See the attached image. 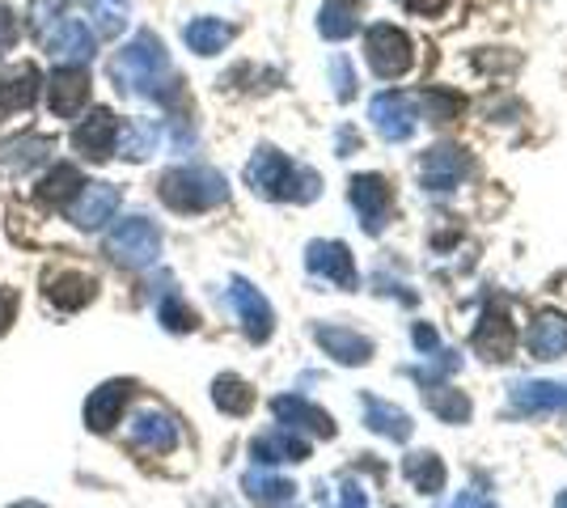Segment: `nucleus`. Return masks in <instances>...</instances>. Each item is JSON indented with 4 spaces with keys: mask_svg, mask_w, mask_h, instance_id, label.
I'll list each match as a JSON object with an SVG mask.
<instances>
[{
    "mask_svg": "<svg viewBox=\"0 0 567 508\" xmlns=\"http://www.w3.org/2000/svg\"><path fill=\"white\" fill-rule=\"evenodd\" d=\"M111 80L123 94H145V98H170V60L157 35L140 30L111 60Z\"/></svg>",
    "mask_w": 567,
    "mask_h": 508,
    "instance_id": "nucleus-1",
    "label": "nucleus"
},
{
    "mask_svg": "<svg viewBox=\"0 0 567 508\" xmlns=\"http://www.w3.org/2000/svg\"><path fill=\"white\" fill-rule=\"evenodd\" d=\"M246 183L267 199H297V203L313 199L318 187H322L318 174L293 165L288 157L275 153V149H259V153H255V161L246 165Z\"/></svg>",
    "mask_w": 567,
    "mask_h": 508,
    "instance_id": "nucleus-2",
    "label": "nucleus"
},
{
    "mask_svg": "<svg viewBox=\"0 0 567 508\" xmlns=\"http://www.w3.org/2000/svg\"><path fill=\"white\" fill-rule=\"evenodd\" d=\"M225 178L217 170H204V165H183V170H170L161 174V203L195 216V212H208L217 203H225Z\"/></svg>",
    "mask_w": 567,
    "mask_h": 508,
    "instance_id": "nucleus-3",
    "label": "nucleus"
},
{
    "mask_svg": "<svg viewBox=\"0 0 567 508\" xmlns=\"http://www.w3.org/2000/svg\"><path fill=\"white\" fill-rule=\"evenodd\" d=\"M107 255L123 268H149L161 255V230L149 216H123L107 234Z\"/></svg>",
    "mask_w": 567,
    "mask_h": 508,
    "instance_id": "nucleus-4",
    "label": "nucleus"
},
{
    "mask_svg": "<svg viewBox=\"0 0 567 508\" xmlns=\"http://www.w3.org/2000/svg\"><path fill=\"white\" fill-rule=\"evenodd\" d=\"M365 51H369L373 73L385 80L403 77V73L416 64V47H411V39H407L398 26H373V30H369V42H365Z\"/></svg>",
    "mask_w": 567,
    "mask_h": 508,
    "instance_id": "nucleus-5",
    "label": "nucleus"
},
{
    "mask_svg": "<svg viewBox=\"0 0 567 508\" xmlns=\"http://www.w3.org/2000/svg\"><path fill=\"white\" fill-rule=\"evenodd\" d=\"M38 42L51 51V55H60V60H73V64H85V60H94V51H98V39H94V30L81 22V17H56Z\"/></svg>",
    "mask_w": 567,
    "mask_h": 508,
    "instance_id": "nucleus-6",
    "label": "nucleus"
},
{
    "mask_svg": "<svg viewBox=\"0 0 567 508\" xmlns=\"http://www.w3.org/2000/svg\"><path fill=\"white\" fill-rule=\"evenodd\" d=\"M47 102H51V115L73 119L85 102H89V73L81 64H60L51 77H47Z\"/></svg>",
    "mask_w": 567,
    "mask_h": 508,
    "instance_id": "nucleus-7",
    "label": "nucleus"
},
{
    "mask_svg": "<svg viewBox=\"0 0 567 508\" xmlns=\"http://www.w3.org/2000/svg\"><path fill=\"white\" fill-rule=\"evenodd\" d=\"M119 199L123 196H119V187H111V183H85L73 196V203H69V221H73L76 230H102L114 216Z\"/></svg>",
    "mask_w": 567,
    "mask_h": 508,
    "instance_id": "nucleus-8",
    "label": "nucleus"
},
{
    "mask_svg": "<svg viewBox=\"0 0 567 508\" xmlns=\"http://www.w3.org/2000/svg\"><path fill=\"white\" fill-rule=\"evenodd\" d=\"M114 140H119V119L107 107L89 111V119H81L73 127V149L89 161H107L114 153Z\"/></svg>",
    "mask_w": 567,
    "mask_h": 508,
    "instance_id": "nucleus-9",
    "label": "nucleus"
},
{
    "mask_svg": "<svg viewBox=\"0 0 567 508\" xmlns=\"http://www.w3.org/2000/svg\"><path fill=\"white\" fill-rule=\"evenodd\" d=\"M132 445L145 449V454H170V449L178 445V424H174V416L161 411V407L136 411V420H132Z\"/></svg>",
    "mask_w": 567,
    "mask_h": 508,
    "instance_id": "nucleus-10",
    "label": "nucleus"
},
{
    "mask_svg": "<svg viewBox=\"0 0 567 508\" xmlns=\"http://www.w3.org/2000/svg\"><path fill=\"white\" fill-rule=\"evenodd\" d=\"M233 310L242 318V326H246V335L255 339V344H263L267 335L275 331V313L267 306V297L255 288V284H246V280H233Z\"/></svg>",
    "mask_w": 567,
    "mask_h": 508,
    "instance_id": "nucleus-11",
    "label": "nucleus"
},
{
    "mask_svg": "<svg viewBox=\"0 0 567 508\" xmlns=\"http://www.w3.org/2000/svg\"><path fill=\"white\" fill-rule=\"evenodd\" d=\"M132 382H107V386H98V391L89 394V402H85V424L94 432H111L119 424V416L127 411V402H132Z\"/></svg>",
    "mask_w": 567,
    "mask_h": 508,
    "instance_id": "nucleus-12",
    "label": "nucleus"
},
{
    "mask_svg": "<svg viewBox=\"0 0 567 508\" xmlns=\"http://www.w3.org/2000/svg\"><path fill=\"white\" fill-rule=\"evenodd\" d=\"M42 293H47V301L51 306H60V310H81V306H89L94 297H98V280L85 272H51L42 280Z\"/></svg>",
    "mask_w": 567,
    "mask_h": 508,
    "instance_id": "nucleus-13",
    "label": "nucleus"
},
{
    "mask_svg": "<svg viewBox=\"0 0 567 508\" xmlns=\"http://www.w3.org/2000/svg\"><path fill=\"white\" fill-rule=\"evenodd\" d=\"M38 89H42V73L35 64H13L0 73V111H26L35 107Z\"/></svg>",
    "mask_w": 567,
    "mask_h": 508,
    "instance_id": "nucleus-14",
    "label": "nucleus"
},
{
    "mask_svg": "<svg viewBox=\"0 0 567 508\" xmlns=\"http://www.w3.org/2000/svg\"><path fill=\"white\" fill-rule=\"evenodd\" d=\"M466 170H470V157L461 153V149H432V153L419 161V178L432 191H449L457 178H466Z\"/></svg>",
    "mask_w": 567,
    "mask_h": 508,
    "instance_id": "nucleus-15",
    "label": "nucleus"
},
{
    "mask_svg": "<svg viewBox=\"0 0 567 508\" xmlns=\"http://www.w3.org/2000/svg\"><path fill=\"white\" fill-rule=\"evenodd\" d=\"M313 339L343 364H365L373 356V344L365 335H356L352 326H313Z\"/></svg>",
    "mask_w": 567,
    "mask_h": 508,
    "instance_id": "nucleus-16",
    "label": "nucleus"
},
{
    "mask_svg": "<svg viewBox=\"0 0 567 508\" xmlns=\"http://www.w3.org/2000/svg\"><path fill=\"white\" fill-rule=\"evenodd\" d=\"M352 203H356V212L365 216V230L378 234L381 212H385V203H390V183L378 178V174H360V178H352Z\"/></svg>",
    "mask_w": 567,
    "mask_h": 508,
    "instance_id": "nucleus-17",
    "label": "nucleus"
},
{
    "mask_svg": "<svg viewBox=\"0 0 567 508\" xmlns=\"http://www.w3.org/2000/svg\"><path fill=\"white\" fill-rule=\"evenodd\" d=\"M373 119H378L385 140H407L411 127H416V115H411V107H407L403 94H381V98H373Z\"/></svg>",
    "mask_w": 567,
    "mask_h": 508,
    "instance_id": "nucleus-18",
    "label": "nucleus"
},
{
    "mask_svg": "<svg viewBox=\"0 0 567 508\" xmlns=\"http://www.w3.org/2000/svg\"><path fill=\"white\" fill-rule=\"evenodd\" d=\"M309 268H313L318 275H326V280H335V284H343V288L356 284L352 255L343 250L340 241H313V246H309Z\"/></svg>",
    "mask_w": 567,
    "mask_h": 508,
    "instance_id": "nucleus-19",
    "label": "nucleus"
},
{
    "mask_svg": "<svg viewBox=\"0 0 567 508\" xmlns=\"http://www.w3.org/2000/svg\"><path fill=\"white\" fill-rule=\"evenodd\" d=\"M275 416L284 420V429H309V432H318V436H331V432H335L331 416H326V411H318V407H309V402L297 398V394L275 398Z\"/></svg>",
    "mask_w": 567,
    "mask_h": 508,
    "instance_id": "nucleus-20",
    "label": "nucleus"
},
{
    "mask_svg": "<svg viewBox=\"0 0 567 508\" xmlns=\"http://www.w3.org/2000/svg\"><path fill=\"white\" fill-rule=\"evenodd\" d=\"M259 462H305L309 458V445H305L301 436H293V429L284 432H267V436H259L255 441V449H250Z\"/></svg>",
    "mask_w": 567,
    "mask_h": 508,
    "instance_id": "nucleus-21",
    "label": "nucleus"
},
{
    "mask_svg": "<svg viewBox=\"0 0 567 508\" xmlns=\"http://www.w3.org/2000/svg\"><path fill=\"white\" fill-rule=\"evenodd\" d=\"M183 39H187V47L195 55H217V51H225L229 39H233V26H229V22H217V17H195V22H187Z\"/></svg>",
    "mask_w": 567,
    "mask_h": 508,
    "instance_id": "nucleus-22",
    "label": "nucleus"
},
{
    "mask_svg": "<svg viewBox=\"0 0 567 508\" xmlns=\"http://www.w3.org/2000/svg\"><path fill=\"white\" fill-rule=\"evenodd\" d=\"M513 344H517V331H513V322L504 318L500 310H492L483 318V326H479V335H474V348L479 352H488L492 360H504V356L513 352Z\"/></svg>",
    "mask_w": 567,
    "mask_h": 508,
    "instance_id": "nucleus-23",
    "label": "nucleus"
},
{
    "mask_svg": "<svg viewBox=\"0 0 567 508\" xmlns=\"http://www.w3.org/2000/svg\"><path fill=\"white\" fill-rule=\"evenodd\" d=\"M530 352L538 360H555L559 352H567V318L542 313L530 331Z\"/></svg>",
    "mask_w": 567,
    "mask_h": 508,
    "instance_id": "nucleus-24",
    "label": "nucleus"
},
{
    "mask_svg": "<svg viewBox=\"0 0 567 508\" xmlns=\"http://www.w3.org/2000/svg\"><path fill=\"white\" fill-rule=\"evenodd\" d=\"M81 187H85L81 170L69 165V161H60V165H56V170H51V174H47V178L35 187V196L42 199V203H64V208H69Z\"/></svg>",
    "mask_w": 567,
    "mask_h": 508,
    "instance_id": "nucleus-25",
    "label": "nucleus"
},
{
    "mask_svg": "<svg viewBox=\"0 0 567 508\" xmlns=\"http://www.w3.org/2000/svg\"><path fill=\"white\" fill-rule=\"evenodd\" d=\"M360 26V0H326L318 13V30L326 39H347Z\"/></svg>",
    "mask_w": 567,
    "mask_h": 508,
    "instance_id": "nucleus-26",
    "label": "nucleus"
},
{
    "mask_svg": "<svg viewBox=\"0 0 567 508\" xmlns=\"http://www.w3.org/2000/svg\"><path fill=\"white\" fill-rule=\"evenodd\" d=\"M157 140H161L157 123H149V119H132L127 127H119V140H114V149H119L123 157H132V161H145V157L157 149Z\"/></svg>",
    "mask_w": 567,
    "mask_h": 508,
    "instance_id": "nucleus-27",
    "label": "nucleus"
},
{
    "mask_svg": "<svg viewBox=\"0 0 567 508\" xmlns=\"http://www.w3.org/2000/svg\"><path fill=\"white\" fill-rule=\"evenodd\" d=\"M513 402H517L521 411H530V416H538V411H559V407H567V391L564 386L533 382V386H517Z\"/></svg>",
    "mask_w": 567,
    "mask_h": 508,
    "instance_id": "nucleus-28",
    "label": "nucleus"
},
{
    "mask_svg": "<svg viewBox=\"0 0 567 508\" xmlns=\"http://www.w3.org/2000/svg\"><path fill=\"white\" fill-rule=\"evenodd\" d=\"M212 402H217L225 416H246V411L255 407V394H250V386H246L242 377L225 373V377H217V386H212Z\"/></svg>",
    "mask_w": 567,
    "mask_h": 508,
    "instance_id": "nucleus-29",
    "label": "nucleus"
},
{
    "mask_svg": "<svg viewBox=\"0 0 567 508\" xmlns=\"http://www.w3.org/2000/svg\"><path fill=\"white\" fill-rule=\"evenodd\" d=\"M365 407H369V429L373 432H385V436H394V441H407V436H411V420H407L398 407H390V402H381V398H365Z\"/></svg>",
    "mask_w": 567,
    "mask_h": 508,
    "instance_id": "nucleus-30",
    "label": "nucleus"
},
{
    "mask_svg": "<svg viewBox=\"0 0 567 508\" xmlns=\"http://www.w3.org/2000/svg\"><path fill=\"white\" fill-rule=\"evenodd\" d=\"M246 492L259 500V505H280V500H288L297 487L288 483V479H275V474H246Z\"/></svg>",
    "mask_w": 567,
    "mask_h": 508,
    "instance_id": "nucleus-31",
    "label": "nucleus"
},
{
    "mask_svg": "<svg viewBox=\"0 0 567 508\" xmlns=\"http://www.w3.org/2000/svg\"><path fill=\"white\" fill-rule=\"evenodd\" d=\"M407 474H411V483H416L419 492H441V487H445V467H441L432 454L407 458Z\"/></svg>",
    "mask_w": 567,
    "mask_h": 508,
    "instance_id": "nucleus-32",
    "label": "nucleus"
},
{
    "mask_svg": "<svg viewBox=\"0 0 567 508\" xmlns=\"http://www.w3.org/2000/svg\"><path fill=\"white\" fill-rule=\"evenodd\" d=\"M89 9H94V26L102 30V39H114V35H123V26H127L123 0H89Z\"/></svg>",
    "mask_w": 567,
    "mask_h": 508,
    "instance_id": "nucleus-33",
    "label": "nucleus"
},
{
    "mask_svg": "<svg viewBox=\"0 0 567 508\" xmlns=\"http://www.w3.org/2000/svg\"><path fill=\"white\" fill-rule=\"evenodd\" d=\"M428 402H432V411H436L441 420H466V416H470L466 394L445 391V386H432V391H428Z\"/></svg>",
    "mask_w": 567,
    "mask_h": 508,
    "instance_id": "nucleus-34",
    "label": "nucleus"
},
{
    "mask_svg": "<svg viewBox=\"0 0 567 508\" xmlns=\"http://www.w3.org/2000/svg\"><path fill=\"white\" fill-rule=\"evenodd\" d=\"M161 322H165V331H195V310H187L174 293L161 301Z\"/></svg>",
    "mask_w": 567,
    "mask_h": 508,
    "instance_id": "nucleus-35",
    "label": "nucleus"
},
{
    "mask_svg": "<svg viewBox=\"0 0 567 508\" xmlns=\"http://www.w3.org/2000/svg\"><path fill=\"white\" fill-rule=\"evenodd\" d=\"M331 73H335V89H340V98H352V94H356V73H352V64L340 55V60L331 64Z\"/></svg>",
    "mask_w": 567,
    "mask_h": 508,
    "instance_id": "nucleus-36",
    "label": "nucleus"
},
{
    "mask_svg": "<svg viewBox=\"0 0 567 508\" xmlns=\"http://www.w3.org/2000/svg\"><path fill=\"white\" fill-rule=\"evenodd\" d=\"M17 35V22H13V9L9 4H0V47H9Z\"/></svg>",
    "mask_w": 567,
    "mask_h": 508,
    "instance_id": "nucleus-37",
    "label": "nucleus"
},
{
    "mask_svg": "<svg viewBox=\"0 0 567 508\" xmlns=\"http://www.w3.org/2000/svg\"><path fill=\"white\" fill-rule=\"evenodd\" d=\"M445 4H449V0H407V9H411V13H423V17H436Z\"/></svg>",
    "mask_w": 567,
    "mask_h": 508,
    "instance_id": "nucleus-38",
    "label": "nucleus"
},
{
    "mask_svg": "<svg viewBox=\"0 0 567 508\" xmlns=\"http://www.w3.org/2000/svg\"><path fill=\"white\" fill-rule=\"evenodd\" d=\"M9 318H13V297H4V306H0V331L9 326Z\"/></svg>",
    "mask_w": 567,
    "mask_h": 508,
    "instance_id": "nucleus-39",
    "label": "nucleus"
},
{
    "mask_svg": "<svg viewBox=\"0 0 567 508\" xmlns=\"http://www.w3.org/2000/svg\"><path fill=\"white\" fill-rule=\"evenodd\" d=\"M555 508H567V492L559 496V500H555Z\"/></svg>",
    "mask_w": 567,
    "mask_h": 508,
    "instance_id": "nucleus-40",
    "label": "nucleus"
},
{
    "mask_svg": "<svg viewBox=\"0 0 567 508\" xmlns=\"http://www.w3.org/2000/svg\"><path fill=\"white\" fill-rule=\"evenodd\" d=\"M13 508H42V505H30V500H26V505H13Z\"/></svg>",
    "mask_w": 567,
    "mask_h": 508,
    "instance_id": "nucleus-41",
    "label": "nucleus"
}]
</instances>
